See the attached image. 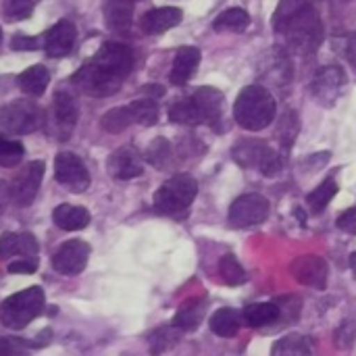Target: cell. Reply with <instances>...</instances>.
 Returning <instances> with one entry per match:
<instances>
[{
    "label": "cell",
    "instance_id": "6da1fadb",
    "mask_svg": "<svg viewBox=\"0 0 356 356\" xmlns=\"http://www.w3.org/2000/svg\"><path fill=\"white\" fill-rule=\"evenodd\" d=\"M134 69V52L119 42H104L100 50L81 65L73 75V83L90 96H111L119 92L121 83Z\"/></svg>",
    "mask_w": 356,
    "mask_h": 356
},
{
    "label": "cell",
    "instance_id": "7a4b0ae2",
    "mask_svg": "<svg viewBox=\"0 0 356 356\" xmlns=\"http://www.w3.org/2000/svg\"><path fill=\"white\" fill-rule=\"evenodd\" d=\"M271 23L288 48L298 54H313L323 42L325 29L311 0H280Z\"/></svg>",
    "mask_w": 356,
    "mask_h": 356
},
{
    "label": "cell",
    "instance_id": "3957f363",
    "mask_svg": "<svg viewBox=\"0 0 356 356\" xmlns=\"http://www.w3.org/2000/svg\"><path fill=\"white\" fill-rule=\"evenodd\" d=\"M277 104L273 94L265 86H246L234 104L236 123L248 131H261L269 127L275 119Z\"/></svg>",
    "mask_w": 356,
    "mask_h": 356
},
{
    "label": "cell",
    "instance_id": "277c9868",
    "mask_svg": "<svg viewBox=\"0 0 356 356\" xmlns=\"http://www.w3.org/2000/svg\"><path fill=\"white\" fill-rule=\"evenodd\" d=\"M46 305L44 292L38 286H31L27 290H21L0 305V323L8 330H23L27 327L35 317L42 315Z\"/></svg>",
    "mask_w": 356,
    "mask_h": 356
},
{
    "label": "cell",
    "instance_id": "5b68a950",
    "mask_svg": "<svg viewBox=\"0 0 356 356\" xmlns=\"http://www.w3.org/2000/svg\"><path fill=\"white\" fill-rule=\"evenodd\" d=\"M198 196V181L192 175H175L167 179L154 194V211L167 217H181Z\"/></svg>",
    "mask_w": 356,
    "mask_h": 356
},
{
    "label": "cell",
    "instance_id": "8992f818",
    "mask_svg": "<svg viewBox=\"0 0 356 356\" xmlns=\"http://www.w3.org/2000/svg\"><path fill=\"white\" fill-rule=\"evenodd\" d=\"M234 161L244 169H259L265 177H275L284 169L282 154L275 152L267 142L244 138L232 150Z\"/></svg>",
    "mask_w": 356,
    "mask_h": 356
},
{
    "label": "cell",
    "instance_id": "52a82bcc",
    "mask_svg": "<svg viewBox=\"0 0 356 356\" xmlns=\"http://www.w3.org/2000/svg\"><path fill=\"white\" fill-rule=\"evenodd\" d=\"M42 123V113L33 102L15 100L0 106V129L6 134H31Z\"/></svg>",
    "mask_w": 356,
    "mask_h": 356
},
{
    "label": "cell",
    "instance_id": "ba28073f",
    "mask_svg": "<svg viewBox=\"0 0 356 356\" xmlns=\"http://www.w3.org/2000/svg\"><path fill=\"white\" fill-rule=\"evenodd\" d=\"M271 204L261 194H244L236 198L229 207V223L238 229L254 227L267 221Z\"/></svg>",
    "mask_w": 356,
    "mask_h": 356
},
{
    "label": "cell",
    "instance_id": "9c48e42d",
    "mask_svg": "<svg viewBox=\"0 0 356 356\" xmlns=\"http://www.w3.org/2000/svg\"><path fill=\"white\" fill-rule=\"evenodd\" d=\"M54 177L69 192L81 194L90 186V171L73 152H58L54 159Z\"/></svg>",
    "mask_w": 356,
    "mask_h": 356
},
{
    "label": "cell",
    "instance_id": "30bf717a",
    "mask_svg": "<svg viewBox=\"0 0 356 356\" xmlns=\"http://www.w3.org/2000/svg\"><path fill=\"white\" fill-rule=\"evenodd\" d=\"M346 86V73L338 65L321 67L311 83V92L323 106H334Z\"/></svg>",
    "mask_w": 356,
    "mask_h": 356
},
{
    "label": "cell",
    "instance_id": "8fae6325",
    "mask_svg": "<svg viewBox=\"0 0 356 356\" xmlns=\"http://www.w3.org/2000/svg\"><path fill=\"white\" fill-rule=\"evenodd\" d=\"M42 177H44V163L42 161H31L29 165H25L23 171L15 177L13 186L8 188L10 200L17 207H29L38 196Z\"/></svg>",
    "mask_w": 356,
    "mask_h": 356
},
{
    "label": "cell",
    "instance_id": "7c38bea8",
    "mask_svg": "<svg viewBox=\"0 0 356 356\" xmlns=\"http://www.w3.org/2000/svg\"><path fill=\"white\" fill-rule=\"evenodd\" d=\"M90 259V244L83 240L65 242L52 257V267L60 275H79Z\"/></svg>",
    "mask_w": 356,
    "mask_h": 356
},
{
    "label": "cell",
    "instance_id": "4fadbf2b",
    "mask_svg": "<svg viewBox=\"0 0 356 356\" xmlns=\"http://www.w3.org/2000/svg\"><path fill=\"white\" fill-rule=\"evenodd\" d=\"M192 106L196 113V121L198 125H209V127H217L223 115V94L217 88H198L192 96Z\"/></svg>",
    "mask_w": 356,
    "mask_h": 356
},
{
    "label": "cell",
    "instance_id": "5bb4252c",
    "mask_svg": "<svg viewBox=\"0 0 356 356\" xmlns=\"http://www.w3.org/2000/svg\"><path fill=\"white\" fill-rule=\"evenodd\" d=\"M290 271H292L294 280L302 286L317 288V290H325V286H327L330 267H327L325 259H321L317 254H302V257L294 259V263L290 265Z\"/></svg>",
    "mask_w": 356,
    "mask_h": 356
},
{
    "label": "cell",
    "instance_id": "9a60e30c",
    "mask_svg": "<svg viewBox=\"0 0 356 356\" xmlns=\"http://www.w3.org/2000/svg\"><path fill=\"white\" fill-rule=\"evenodd\" d=\"M106 171L113 179H134L144 173L142 156L134 146H121L106 159Z\"/></svg>",
    "mask_w": 356,
    "mask_h": 356
},
{
    "label": "cell",
    "instance_id": "2e32d148",
    "mask_svg": "<svg viewBox=\"0 0 356 356\" xmlns=\"http://www.w3.org/2000/svg\"><path fill=\"white\" fill-rule=\"evenodd\" d=\"M77 117H79V108L73 96L67 92H56L52 100V123L58 134V140L69 138V134L77 123Z\"/></svg>",
    "mask_w": 356,
    "mask_h": 356
},
{
    "label": "cell",
    "instance_id": "e0dca14e",
    "mask_svg": "<svg viewBox=\"0 0 356 356\" xmlns=\"http://www.w3.org/2000/svg\"><path fill=\"white\" fill-rule=\"evenodd\" d=\"M75 25L71 21H58L54 23L48 31H46V40H44V50L48 56L52 58H60V56H67L75 44Z\"/></svg>",
    "mask_w": 356,
    "mask_h": 356
},
{
    "label": "cell",
    "instance_id": "ac0fdd59",
    "mask_svg": "<svg viewBox=\"0 0 356 356\" xmlns=\"http://www.w3.org/2000/svg\"><path fill=\"white\" fill-rule=\"evenodd\" d=\"M181 8L177 6H163V8H152L148 13H144L142 21H140V27L144 33H150V35H159V33H165L173 27H177L181 23Z\"/></svg>",
    "mask_w": 356,
    "mask_h": 356
},
{
    "label": "cell",
    "instance_id": "d6986e66",
    "mask_svg": "<svg viewBox=\"0 0 356 356\" xmlns=\"http://www.w3.org/2000/svg\"><path fill=\"white\" fill-rule=\"evenodd\" d=\"M198 65H200V50L194 46H181L175 54L169 81L173 86H186L194 77Z\"/></svg>",
    "mask_w": 356,
    "mask_h": 356
},
{
    "label": "cell",
    "instance_id": "ffe728a7",
    "mask_svg": "<svg viewBox=\"0 0 356 356\" xmlns=\"http://www.w3.org/2000/svg\"><path fill=\"white\" fill-rule=\"evenodd\" d=\"M38 250H40L38 240L27 232H23V234H4L0 238V261L13 259V257H21V259L35 257Z\"/></svg>",
    "mask_w": 356,
    "mask_h": 356
},
{
    "label": "cell",
    "instance_id": "44dd1931",
    "mask_svg": "<svg viewBox=\"0 0 356 356\" xmlns=\"http://www.w3.org/2000/svg\"><path fill=\"white\" fill-rule=\"evenodd\" d=\"M102 15L111 31H127L134 17V0H104Z\"/></svg>",
    "mask_w": 356,
    "mask_h": 356
},
{
    "label": "cell",
    "instance_id": "7402d4cb",
    "mask_svg": "<svg viewBox=\"0 0 356 356\" xmlns=\"http://www.w3.org/2000/svg\"><path fill=\"white\" fill-rule=\"evenodd\" d=\"M204 311H207V300L204 298H192L179 307L171 325L175 330H179L181 334H190V332L198 330V325L202 323Z\"/></svg>",
    "mask_w": 356,
    "mask_h": 356
},
{
    "label": "cell",
    "instance_id": "603a6c76",
    "mask_svg": "<svg viewBox=\"0 0 356 356\" xmlns=\"http://www.w3.org/2000/svg\"><path fill=\"white\" fill-rule=\"evenodd\" d=\"M54 225H58L65 232H79L88 227L90 223V213L83 207H73V204H58L52 213Z\"/></svg>",
    "mask_w": 356,
    "mask_h": 356
},
{
    "label": "cell",
    "instance_id": "cb8c5ba5",
    "mask_svg": "<svg viewBox=\"0 0 356 356\" xmlns=\"http://www.w3.org/2000/svg\"><path fill=\"white\" fill-rule=\"evenodd\" d=\"M242 321L248 327H267L280 321V307L275 302H254L242 311Z\"/></svg>",
    "mask_w": 356,
    "mask_h": 356
},
{
    "label": "cell",
    "instance_id": "d4e9b609",
    "mask_svg": "<svg viewBox=\"0 0 356 356\" xmlns=\"http://www.w3.org/2000/svg\"><path fill=\"white\" fill-rule=\"evenodd\" d=\"M242 327V315L234 309H219L211 317V332L219 338H234Z\"/></svg>",
    "mask_w": 356,
    "mask_h": 356
},
{
    "label": "cell",
    "instance_id": "484cf974",
    "mask_svg": "<svg viewBox=\"0 0 356 356\" xmlns=\"http://www.w3.org/2000/svg\"><path fill=\"white\" fill-rule=\"evenodd\" d=\"M50 73L44 65H33L19 75V88L29 96H42L48 88Z\"/></svg>",
    "mask_w": 356,
    "mask_h": 356
},
{
    "label": "cell",
    "instance_id": "4316f807",
    "mask_svg": "<svg viewBox=\"0 0 356 356\" xmlns=\"http://www.w3.org/2000/svg\"><path fill=\"white\" fill-rule=\"evenodd\" d=\"M250 25V17L244 8H227L223 10L215 23L213 29L215 31H229V33H242L246 27Z\"/></svg>",
    "mask_w": 356,
    "mask_h": 356
},
{
    "label": "cell",
    "instance_id": "83f0119b",
    "mask_svg": "<svg viewBox=\"0 0 356 356\" xmlns=\"http://www.w3.org/2000/svg\"><path fill=\"white\" fill-rule=\"evenodd\" d=\"M273 356H313L311 340L300 334H290L275 342L273 346Z\"/></svg>",
    "mask_w": 356,
    "mask_h": 356
},
{
    "label": "cell",
    "instance_id": "f1b7e54d",
    "mask_svg": "<svg viewBox=\"0 0 356 356\" xmlns=\"http://www.w3.org/2000/svg\"><path fill=\"white\" fill-rule=\"evenodd\" d=\"M338 194V184L336 179H325L323 184H319L309 196H307V202L311 207V211L317 215V213H323L327 209V204L334 200V196Z\"/></svg>",
    "mask_w": 356,
    "mask_h": 356
},
{
    "label": "cell",
    "instance_id": "f546056e",
    "mask_svg": "<svg viewBox=\"0 0 356 356\" xmlns=\"http://www.w3.org/2000/svg\"><path fill=\"white\" fill-rule=\"evenodd\" d=\"M129 111H131V117H134V123H140V125H154L159 121V104L154 98H138L134 100L131 104H127Z\"/></svg>",
    "mask_w": 356,
    "mask_h": 356
},
{
    "label": "cell",
    "instance_id": "4dcf8cb0",
    "mask_svg": "<svg viewBox=\"0 0 356 356\" xmlns=\"http://www.w3.org/2000/svg\"><path fill=\"white\" fill-rule=\"evenodd\" d=\"M131 123H134V117H131L129 106H115V108L106 111L104 117L100 119L102 129L108 134H119V131L127 129Z\"/></svg>",
    "mask_w": 356,
    "mask_h": 356
},
{
    "label": "cell",
    "instance_id": "1f68e13d",
    "mask_svg": "<svg viewBox=\"0 0 356 356\" xmlns=\"http://www.w3.org/2000/svg\"><path fill=\"white\" fill-rule=\"evenodd\" d=\"M298 131H300V121H298V115L294 111H286L280 119V125H277V140L282 144L284 150H290L294 140L298 138Z\"/></svg>",
    "mask_w": 356,
    "mask_h": 356
},
{
    "label": "cell",
    "instance_id": "d6a6232c",
    "mask_svg": "<svg viewBox=\"0 0 356 356\" xmlns=\"http://www.w3.org/2000/svg\"><path fill=\"white\" fill-rule=\"evenodd\" d=\"M219 273H221V277H223V282L227 286H242L248 280L244 267L238 263V259L234 254H225L219 261Z\"/></svg>",
    "mask_w": 356,
    "mask_h": 356
},
{
    "label": "cell",
    "instance_id": "836d02e7",
    "mask_svg": "<svg viewBox=\"0 0 356 356\" xmlns=\"http://www.w3.org/2000/svg\"><path fill=\"white\" fill-rule=\"evenodd\" d=\"M25 148L21 142L0 136V167H17L23 161Z\"/></svg>",
    "mask_w": 356,
    "mask_h": 356
},
{
    "label": "cell",
    "instance_id": "e575fe53",
    "mask_svg": "<svg viewBox=\"0 0 356 356\" xmlns=\"http://www.w3.org/2000/svg\"><path fill=\"white\" fill-rule=\"evenodd\" d=\"M169 119L173 123L198 125L196 113H194V106H192V100L190 98H177L175 102H171V106H169Z\"/></svg>",
    "mask_w": 356,
    "mask_h": 356
},
{
    "label": "cell",
    "instance_id": "d590c367",
    "mask_svg": "<svg viewBox=\"0 0 356 356\" xmlns=\"http://www.w3.org/2000/svg\"><path fill=\"white\" fill-rule=\"evenodd\" d=\"M179 334H181V332H179V330H175L173 325L154 330V332L148 336V340H150V348H152V355H161L163 350H167L169 346H173V344L177 342Z\"/></svg>",
    "mask_w": 356,
    "mask_h": 356
},
{
    "label": "cell",
    "instance_id": "8d00e7d4",
    "mask_svg": "<svg viewBox=\"0 0 356 356\" xmlns=\"http://www.w3.org/2000/svg\"><path fill=\"white\" fill-rule=\"evenodd\" d=\"M169 156H171V144L165 138H154L146 148V161L156 169H163Z\"/></svg>",
    "mask_w": 356,
    "mask_h": 356
},
{
    "label": "cell",
    "instance_id": "74e56055",
    "mask_svg": "<svg viewBox=\"0 0 356 356\" xmlns=\"http://www.w3.org/2000/svg\"><path fill=\"white\" fill-rule=\"evenodd\" d=\"M4 15L10 21L27 19L33 13V0H4Z\"/></svg>",
    "mask_w": 356,
    "mask_h": 356
},
{
    "label": "cell",
    "instance_id": "f35d334b",
    "mask_svg": "<svg viewBox=\"0 0 356 356\" xmlns=\"http://www.w3.org/2000/svg\"><path fill=\"white\" fill-rule=\"evenodd\" d=\"M0 356H29V346L19 338H0Z\"/></svg>",
    "mask_w": 356,
    "mask_h": 356
},
{
    "label": "cell",
    "instance_id": "ab89813d",
    "mask_svg": "<svg viewBox=\"0 0 356 356\" xmlns=\"http://www.w3.org/2000/svg\"><path fill=\"white\" fill-rule=\"evenodd\" d=\"M355 336H356L355 321H344V323L340 325V330L336 332V342H338V346H342V348H348V346L353 344Z\"/></svg>",
    "mask_w": 356,
    "mask_h": 356
},
{
    "label": "cell",
    "instance_id": "60d3db41",
    "mask_svg": "<svg viewBox=\"0 0 356 356\" xmlns=\"http://www.w3.org/2000/svg\"><path fill=\"white\" fill-rule=\"evenodd\" d=\"M38 269V259L35 257H27V259H17L8 265V273H23V275H29V273H35Z\"/></svg>",
    "mask_w": 356,
    "mask_h": 356
},
{
    "label": "cell",
    "instance_id": "b9f144b4",
    "mask_svg": "<svg viewBox=\"0 0 356 356\" xmlns=\"http://www.w3.org/2000/svg\"><path fill=\"white\" fill-rule=\"evenodd\" d=\"M338 227L346 234H353L356 236V207L344 211L340 217H338Z\"/></svg>",
    "mask_w": 356,
    "mask_h": 356
},
{
    "label": "cell",
    "instance_id": "7bdbcfd3",
    "mask_svg": "<svg viewBox=\"0 0 356 356\" xmlns=\"http://www.w3.org/2000/svg\"><path fill=\"white\" fill-rule=\"evenodd\" d=\"M10 48L13 50H19V52H29V50H35L38 48V40L35 38H29V35H23V33H17L10 40Z\"/></svg>",
    "mask_w": 356,
    "mask_h": 356
},
{
    "label": "cell",
    "instance_id": "ee69618b",
    "mask_svg": "<svg viewBox=\"0 0 356 356\" xmlns=\"http://www.w3.org/2000/svg\"><path fill=\"white\" fill-rule=\"evenodd\" d=\"M8 200H10V190H8V186L0 179V215L4 213Z\"/></svg>",
    "mask_w": 356,
    "mask_h": 356
},
{
    "label": "cell",
    "instance_id": "f6af8a7d",
    "mask_svg": "<svg viewBox=\"0 0 356 356\" xmlns=\"http://www.w3.org/2000/svg\"><path fill=\"white\" fill-rule=\"evenodd\" d=\"M350 269H353V273H355V277H356V252L350 254Z\"/></svg>",
    "mask_w": 356,
    "mask_h": 356
},
{
    "label": "cell",
    "instance_id": "bcb514c9",
    "mask_svg": "<svg viewBox=\"0 0 356 356\" xmlns=\"http://www.w3.org/2000/svg\"><path fill=\"white\" fill-rule=\"evenodd\" d=\"M353 50H355V54H353V60L356 63V40H355V44H353Z\"/></svg>",
    "mask_w": 356,
    "mask_h": 356
},
{
    "label": "cell",
    "instance_id": "7dc6e473",
    "mask_svg": "<svg viewBox=\"0 0 356 356\" xmlns=\"http://www.w3.org/2000/svg\"><path fill=\"white\" fill-rule=\"evenodd\" d=\"M0 40H2V31H0Z\"/></svg>",
    "mask_w": 356,
    "mask_h": 356
}]
</instances>
